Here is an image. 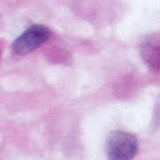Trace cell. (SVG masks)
<instances>
[{
  "label": "cell",
  "mask_w": 160,
  "mask_h": 160,
  "mask_svg": "<svg viewBox=\"0 0 160 160\" xmlns=\"http://www.w3.org/2000/svg\"><path fill=\"white\" fill-rule=\"evenodd\" d=\"M137 152V139L127 131H113L105 142L108 160H133Z\"/></svg>",
  "instance_id": "6da1fadb"
},
{
  "label": "cell",
  "mask_w": 160,
  "mask_h": 160,
  "mask_svg": "<svg viewBox=\"0 0 160 160\" xmlns=\"http://www.w3.org/2000/svg\"><path fill=\"white\" fill-rule=\"evenodd\" d=\"M140 55L148 67L154 72H160V35L149 38L140 46Z\"/></svg>",
  "instance_id": "3957f363"
},
{
  "label": "cell",
  "mask_w": 160,
  "mask_h": 160,
  "mask_svg": "<svg viewBox=\"0 0 160 160\" xmlns=\"http://www.w3.org/2000/svg\"><path fill=\"white\" fill-rule=\"evenodd\" d=\"M50 37V31L43 25H32L26 29L23 34L12 41V52L15 55H26L32 50L38 49L44 44Z\"/></svg>",
  "instance_id": "7a4b0ae2"
}]
</instances>
